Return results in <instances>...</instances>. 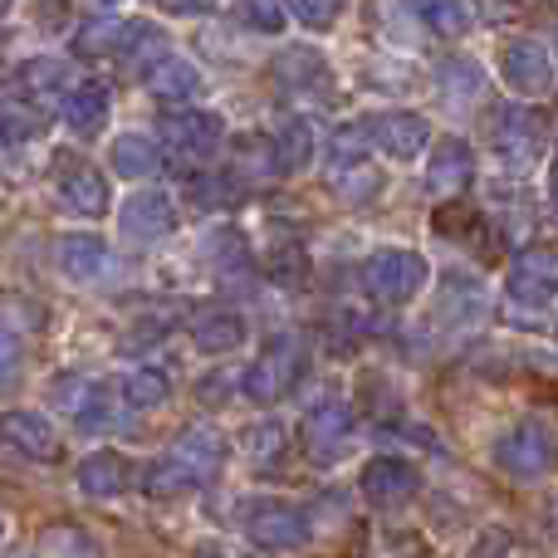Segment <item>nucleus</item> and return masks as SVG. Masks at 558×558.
Returning <instances> with one entry per match:
<instances>
[{
	"mask_svg": "<svg viewBox=\"0 0 558 558\" xmlns=\"http://www.w3.org/2000/svg\"><path fill=\"white\" fill-rule=\"evenodd\" d=\"M490 147L510 172H530L549 147V113L534 104H500L490 113Z\"/></svg>",
	"mask_w": 558,
	"mask_h": 558,
	"instance_id": "1",
	"label": "nucleus"
},
{
	"mask_svg": "<svg viewBox=\"0 0 558 558\" xmlns=\"http://www.w3.org/2000/svg\"><path fill=\"white\" fill-rule=\"evenodd\" d=\"M304 377V338L299 333H275L265 338L260 357L241 373V392L255 407H275L279 397L294 392V383Z\"/></svg>",
	"mask_w": 558,
	"mask_h": 558,
	"instance_id": "2",
	"label": "nucleus"
},
{
	"mask_svg": "<svg viewBox=\"0 0 558 558\" xmlns=\"http://www.w3.org/2000/svg\"><path fill=\"white\" fill-rule=\"evenodd\" d=\"M490 461L500 465L505 475H514V481H544V475L558 465L554 426L539 422V416H524V422H514L505 436H495Z\"/></svg>",
	"mask_w": 558,
	"mask_h": 558,
	"instance_id": "3",
	"label": "nucleus"
},
{
	"mask_svg": "<svg viewBox=\"0 0 558 558\" xmlns=\"http://www.w3.org/2000/svg\"><path fill=\"white\" fill-rule=\"evenodd\" d=\"M357 279H363L367 299H377V304H407V299H416L426 289V279H432V265H426L422 251L383 245V251H373L363 260Z\"/></svg>",
	"mask_w": 558,
	"mask_h": 558,
	"instance_id": "4",
	"label": "nucleus"
},
{
	"mask_svg": "<svg viewBox=\"0 0 558 558\" xmlns=\"http://www.w3.org/2000/svg\"><path fill=\"white\" fill-rule=\"evenodd\" d=\"M367 133L363 123H343L333 133V157H328V186H333L338 202L348 206H367L377 192H383V172H373L367 162Z\"/></svg>",
	"mask_w": 558,
	"mask_h": 558,
	"instance_id": "5",
	"label": "nucleus"
},
{
	"mask_svg": "<svg viewBox=\"0 0 558 558\" xmlns=\"http://www.w3.org/2000/svg\"><path fill=\"white\" fill-rule=\"evenodd\" d=\"M353 407L343 402V397H318L314 407L304 412V422H299V441H304V456L314 465H338L348 456V446H353Z\"/></svg>",
	"mask_w": 558,
	"mask_h": 558,
	"instance_id": "6",
	"label": "nucleus"
},
{
	"mask_svg": "<svg viewBox=\"0 0 558 558\" xmlns=\"http://www.w3.org/2000/svg\"><path fill=\"white\" fill-rule=\"evenodd\" d=\"M241 530H245V539L260 544V549H304L308 544V514L294 510L289 500L265 495V500L241 505Z\"/></svg>",
	"mask_w": 558,
	"mask_h": 558,
	"instance_id": "7",
	"label": "nucleus"
},
{
	"mask_svg": "<svg viewBox=\"0 0 558 558\" xmlns=\"http://www.w3.org/2000/svg\"><path fill=\"white\" fill-rule=\"evenodd\" d=\"M157 133L172 147V157L182 167L192 162H211L226 143V123L216 113H202V108H182V113H162L157 118Z\"/></svg>",
	"mask_w": 558,
	"mask_h": 558,
	"instance_id": "8",
	"label": "nucleus"
},
{
	"mask_svg": "<svg viewBox=\"0 0 558 558\" xmlns=\"http://www.w3.org/2000/svg\"><path fill=\"white\" fill-rule=\"evenodd\" d=\"M54 196L64 202L69 216H84V221H98V216L113 206V192H108V177L98 172L94 162L74 153L54 157Z\"/></svg>",
	"mask_w": 558,
	"mask_h": 558,
	"instance_id": "9",
	"label": "nucleus"
},
{
	"mask_svg": "<svg viewBox=\"0 0 558 558\" xmlns=\"http://www.w3.org/2000/svg\"><path fill=\"white\" fill-rule=\"evenodd\" d=\"M505 289H510L514 304L544 308L558 299V245H524L510 260V275H505Z\"/></svg>",
	"mask_w": 558,
	"mask_h": 558,
	"instance_id": "10",
	"label": "nucleus"
},
{
	"mask_svg": "<svg viewBox=\"0 0 558 558\" xmlns=\"http://www.w3.org/2000/svg\"><path fill=\"white\" fill-rule=\"evenodd\" d=\"M363 133L377 153L397 157V162H416V153H426L432 143V123L412 108H383V113H367L363 118Z\"/></svg>",
	"mask_w": 558,
	"mask_h": 558,
	"instance_id": "11",
	"label": "nucleus"
},
{
	"mask_svg": "<svg viewBox=\"0 0 558 558\" xmlns=\"http://www.w3.org/2000/svg\"><path fill=\"white\" fill-rule=\"evenodd\" d=\"M270 78L279 84V94H304L314 98V104H328L333 98V69H328V59L318 54V49L299 45V49H279L275 64H270Z\"/></svg>",
	"mask_w": 558,
	"mask_h": 558,
	"instance_id": "12",
	"label": "nucleus"
},
{
	"mask_svg": "<svg viewBox=\"0 0 558 558\" xmlns=\"http://www.w3.org/2000/svg\"><path fill=\"white\" fill-rule=\"evenodd\" d=\"M0 446L20 451L25 461H45V465L64 456V436H59V426L49 422L45 412H25V407L0 412Z\"/></svg>",
	"mask_w": 558,
	"mask_h": 558,
	"instance_id": "13",
	"label": "nucleus"
},
{
	"mask_svg": "<svg viewBox=\"0 0 558 558\" xmlns=\"http://www.w3.org/2000/svg\"><path fill=\"white\" fill-rule=\"evenodd\" d=\"M357 490H363V500L377 505V510H397V505H407L422 490V475H416V465L402 461V456H377V461L363 465Z\"/></svg>",
	"mask_w": 558,
	"mask_h": 558,
	"instance_id": "14",
	"label": "nucleus"
},
{
	"mask_svg": "<svg viewBox=\"0 0 558 558\" xmlns=\"http://www.w3.org/2000/svg\"><path fill=\"white\" fill-rule=\"evenodd\" d=\"M500 78L524 98H539L554 88V54L539 39H510L500 49Z\"/></svg>",
	"mask_w": 558,
	"mask_h": 558,
	"instance_id": "15",
	"label": "nucleus"
},
{
	"mask_svg": "<svg viewBox=\"0 0 558 558\" xmlns=\"http://www.w3.org/2000/svg\"><path fill=\"white\" fill-rule=\"evenodd\" d=\"M54 397H64V407L74 412V422L84 426V432H118V426H123V412H118V402H113V387L84 383V377H59Z\"/></svg>",
	"mask_w": 558,
	"mask_h": 558,
	"instance_id": "16",
	"label": "nucleus"
},
{
	"mask_svg": "<svg viewBox=\"0 0 558 558\" xmlns=\"http://www.w3.org/2000/svg\"><path fill=\"white\" fill-rule=\"evenodd\" d=\"M118 226H123L128 241H162V235H172L177 226V206L167 192H157V186H143V192H133L123 202V211H118Z\"/></svg>",
	"mask_w": 558,
	"mask_h": 558,
	"instance_id": "17",
	"label": "nucleus"
},
{
	"mask_svg": "<svg viewBox=\"0 0 558 558\" xmlns=\"http://www.w3.org/2000/svg\"><path fill=\"white\" fill-rule=\"evenodd\" d=\"M74 481H78V490L94 495V500H113V495L133 490V485H137V471H133V461H128L123 451L104 446V451H94V456H84V461H78Z\"/></svg>",
	"mask_w": 558,
	"mask_h": 558,
	"instance_id": "18",
	"label": "nucleus"
},
{
	"mask_svg": "<svg viewBox=\"0 0 558 558\" xmlns=\"http://www.w3.org/2000/svg\"><path fill=\"white\" fill-rule=\"evenodd\" d=\"M475 182V153L465 137H441L432 153V162H426V186H432L436 196H461L465 186Z\"/></svg>",
	"mask_w": 558,
	"mask_h": 558,
	"instance_id": "19",
	"label": "nucleus"
},
{
	"mask_svg": "<svg viewBox=\"0 0 558 558\" xmlns=\"http://www.w3.org/2000/svg\"><path fill=\"white\" fill-rule=\"evenodd\" d=\"M143 88L153 98H162V104H186V98H196L202 94V69L192 64V59H182L177 49H167L157 64H147L143 74Z\"/></svg>",
	"mask_w": 558,
	"mask_h": 558,
	"instance_id": "20",
	"label": "nucleus"
},
{
	"mask_svg": "<svg viewBox=\"0 0 558 558\" xmlns=\"http://www.w3.org/2000/svg\"><path fill=\"white\" fill-rule=\"evenodd\" d=\"M251 338V324H245L235 308H206V314L192 318V343L202 348L206 357H226L235 348H245Z\"/></svg>",
	"mask_w": 558,
	"mask_h": 558,
	"instance_id": "21",
	"label": "nucleus"
},
{
	"mask_svg": "<svg viewBox=\"0 0 558 558\" xmlns=\"http://www.w3.org/2000/svg\"><path fill=\"white\" fill-rule=\"evenodd\" d=\"M108 113H113V98H108L104 84H78V88H69V98L59 104V118H64V128L74 137H84V143L104 133Z\"/></svg>",
	"mask_w": 558,
	"mask_h": 558,
	"instance_id": "22",
	"label": "nucleus"
},
{
	"mask_svg": "<svg viewBox=\"0 0 558 558\" xmlns=\"http://www.w3.org/2000/svg\"><path fill=\"white\" fill-rule=\"evenodd\" d=\"M108 162H113V172L128 177V182H153V177L162 172V147L147 133H118Z\"/></svg>",
	"mask_w": 558,
	"mask_h": 558,
	"instance_id": "23",
	"label": "nucleus"
},
{
	"mask_svg": "<svg viewBox=\"0 0 558 558\" xmlns=\"http://www.w3.org/2000/svg\"><path fill=\"white\" fill-rule=\"evenodd\" d=\"M172 451L182 456L202 481H211V475L226 465V456H231V441H226L221 432H211V426H186V432L172 441Z\"/></svg>",
	"mask_w": 558,
	"mask_h": 558,
	"instance_id": "24",
	"label": "nucleus"
},
{
	"mask_svg": "<svg viewBox=\"0 0 558 558\" xmlns=\"http://www.w3.org/2000/svg\"><path fill=\"white\" fill-rule=\"evenodd\" d=\"M196 485H206V481L177 451L157 456V461H147L143 471H137V490L157 495V500H167V495H186V490H196Z\"/></svg>",
	"mask_w": 558,
	"mask_h": 558,
	"instance_id": "25",
	"label": "nucleus"
},
{
	"mask_svg": "<svg viewBox=\"0 0 558 558\" xmlns=\"http://www.w3.org/2000/svg\"><path fill=\"white\" fill-rule=\"evenodd\" d=\"M186 202L202 206V211H231V206L245 202V177L235 172H192L186 182Z\"/></svg>",
	"mask_w": 558,
	"mask_h": 558,
	"instance_id": "26",
	"label": "nucleus"
},
{
	"mask_svg": "<svg viewBox=\"0 0 558 558\" xmlns=\"http://www.w3.org/2000/svg\"><path fill=\"white\" fill-rule=\"evenodd\" d=\"M275 153H279V172H308L314 167V147H318V133H314V123L308 118H284V123L275 128Z\"/></svg>",
	"mask_w": 558,
	"mask_h": 558,
	"instance_id": "27",
	"label": "nucleus"
},
{
	"mask_svg": "<svg viewBox=\"0 0 558 558\" xmlns=\"http://www.w3.org/2000/svg\"><path fill=\"white\" fill-rule=\"evenodd\" d=\"M49 123V108H39L35 98L20 88V94H0V137L10 143H35Z\"/></svg>",
	"mask_w": 558,
	"mask_h": 558,
	"instance_id": "28",
	"label": "nucleus"
},
{
	"mask_svg": "<svg viewBox=\"0 0 558 558\" xmlns=\"http://www.w3.org/2000/svg\"><path fill=\"white\" fill-rule=\"evenodd\" d=\"M59 270H64L69 279H94L98 270L108 265V245L104 235H88V231H69L59 235Z\"/></svg>",
	"mask_w": 558,
	"mask_h": 558,
	"instance_id": "29",
	"label": "nucleus"
},
{
	"mask_svg": "<svg viewBox=\"0 0 558 558\" xmlns=\"http://www.w3.org/2000/svg\"><path fill=\"white\" fill-rule=\"evenodd\" d=\"M436 231L441 235H456L461 245H471L475 255H490L485 245H495V226L485 211H475V206H446L441 216H436Z\"/></svg>",
	"mask_w": 558,
	"mask_h": 558,
	"instance_id": "30",
	"label": "nucleus"
},
{
	"mask_svg": "<svg viewBox=\"0 0 558 558\" xmlns=\"http://www.w3.org/2000/svg\"><path fill=\"white\" fill-rule=\"evenodd\" d=\"M407 5H412V15L441 39H465L475 25L465 0H407Z\"/></svg>",
	"mask_w": 558,
	"mask_h": 558,
	"instance_id": "31",
	"label": "nucleus"
},
{
	"mask_svg": "<svg viewBox=\"0 0 558 558\" xmlns=\"http://www.w3.org/2000/svg\"><path fill=\"white\" fill-rule=\"evenodd\" d=\"M118 392H123V402L137 407V412H157V407H167V397H172V383H167V373H157V367H128V373L118 377Z\"/></svg>",
	"mask_w": 558,
	"mask_h": 558,
	"instance_id": "32",
	"label": "nucleus"
},
{
	"mask_svg": "<svg viewBox=\"0 0 558 558\" xmlns=\"http://www.w3.org/2000/svg\"><path fill=\"white\" fill-rule=\"evenodd\" d=\"M167 49H172V39H167L162 25H128L123 29V45H118V59H123L133 74H143V69L157 64Z\"/></svg>",
	"mask_w": 558,
	"mask_h": 558,
	"instance_id": "33",
	"label": "nucleus"
},
{
	"mask_svg": "<svg viewBox=\"0 0 558 558\" xmlns=\"http://www.w3.org/2000/svg\"><path fill=\"white\" fill-rule=\"evenodd\" d=\"M231 167L241 177H284L279 172V153H275V137L260 133H241L231 143Z\"/></svg>",
	"mask_w": 558,
	"mask_h": 558,
	"instance_id": "34",
	"label": "nucleus"
},
{
	"mask_svg": "<svg viewBox=\"0 0 558 558\" xmlns=\"http://www.w3.org/2000/svg\"><path fill=\"white\" fill-rule=\"evenodd\" d=\"M265 275H270L279 289H299L308 279V251L299 241H275L270 251H265Z\"/></svg>",
	"mask_w": 558,
	"mask_h": 558,
	"instance_id": "35",
	"label": "nucleus"
},
{
	"mask_svg": "<svg viewBox=\"0 0 558 558\" xmlns=\"http://www.w3.org/2000/svg\"><path fill=\"white\" fill-rule=\"evenodd\" d=\"M64 59H29L25 69H20V88H25L29 98H35L39 108H49V98L64 94Z\"/></svg>",
	"mask_w": 558,
	"mask_h": 558,
	"instance_id": "36",
	"label": "nucleus"
},
{
	"mask_svg": "<svg viewBox=\"0 0 558 558\" xmlns=\"http://www.w3.org/2000/svg\"><path fill=\"white\" fill-rule=\"evenodd\" d=\"M231 15L245 29H260V35H279L289 25V5L284 0H231Z\"/></svg>",
	"mask_w": 558,
	"mask_h": 558,
	"instance_id": "37",
	"label": "nucleus"
},
{
	"mask_svg": "<svg viewBox=\"0 0 558 558\" xmlns=\"http://www.w3.org/2000/svg\"><path fill=\"white\" fill-rule=\"evenodd\" d=\"M123 20H113V15H94L84 29H78V39H74V49L78 54H118V45H123Z\"/></svg>",
	"mask_w": 558,
	"mask_h": 558,
	"instance_id": "38",
	"label": "nucleus"
},
{
	"mask_svg": "<svg viewBox=\"0 0 558 558\" xmlns=\"http://www.w3.org/2000/svg\"><path fill=\"white\" fill-rule=\"evenodd\" d=\"M348 0H289V20H299L304 29H314V35H324V29H333L338 20H343Z\"/></svg>",
	"mask_w": 558,
	"mask_h": 558,
	"instance_id": "39",
	"label": "nucleus"
},
{
	"mask_svg": "<svg viewBox=\"0 0 558 558\" xmlns=\"http://www.w3.org/2000/svg\"><path fill=\"white\" fill-rule=\"evenodd\" d=\"M245 441H251V456L260 465H275L279 456L289 451V432L279 422H260V426H251V436H245Z\"/></svg>",
	"mask_w": 558,
	"mask_h": 558,
	"instance_id": "40",
	"label": "nucleus"
},
{
	"mask_svg": "<svg viewBox=\"0 0 558 558\" xmlns=\"http://www.w3.org/2000/svg\"><path fill=\"white\" fill-rule=\"evenodd\" d=\"M94 549L98 544L78 524H54V530L39 534V554H94Z\"/></svg>",
	"mask_w": 558,
	"mask_h": 558,
	"instance_id": "41",
	"label": "nucleus"
},
{
	"mask_svg": "<svg viewBox=\"0 0 558 558\" xmlns=\"http://www.w3.org/2000/svg\"><path fill=\"white\" fill-rule=\"evenodd\" d=\"M15 367H20V338L0 328V387L15 383Z\"/></svg>",
	"mask_w": 558,
	"mask_h": 558,
	"instance_id": "42",
	"label": "nucleus"
},
{
	"mask_svg": "<svg viewBox=\"0 0 558 558\" xmlns=\"http://www.w3.org/2000/svg\"><path fill=\"white\" fill-rule=\"evenodd\" d=\"M162 10H172V15H211L216 0H157Z\"/></svg>",
	"mask_w": 558,
	"mask_h": 558,
	"instance_id": "43",
	"label": "nucleus"
},
{
	"mask_svg": "<svg viewBox=\"0 0 558 558\" xmlns=\"http://www.w3.org/2000/svg\"><path fill=\"white\" fill-rule=\"evenodd\" d=\"M216 397L226 402V397H231V387H226L221 377H206V383H202V402H216Z\"/></svg>",
	"mask_w": 558,
	"mask_h": 558,
	"instance_id": "44",
	"label": "nucleus"
},
{
	"mask_svg": "<svg viewBox=\"0 0 558 558\" xmlns=\"http://www.w3.org/2000/svg\"><path fill=\"white\" fill-rule=\"evenodd\" d=\"M549 530L558 534V495H554V505H549Z\"/></svg>",
	"mask_w": 558,
	"mask_h": 558,
	"instance_id": "45",
	"label": "nucleus"
},
{
	"mask_svg": "<svg viewBox=\"0 0 558 558\" xmlns=\"http://www.w3.org/2000/svg\"><path fill=\"white\" fill-rule=\"evenodd\" d=\"M549 186H558V147H554V177H549Z\"/></svg>",
	"mask_w": 558,
	"mask_h": 558,
	"instance_id": "46",
	"label": "nucleus"
},
{
	"mask_svg": "<svg viewBox=\"0 0 558 558\" xmlns=\"http://www.w3.org/2000/svg\"><path fill=\"white\" fill-rule=\"evenodd\" d=\"M549 196H554V211H558V186H549Z\"/></svg>",
	"mask_w": 558,
	"mask_h": 558,
	"instance_id": "47",
	"label": "nucleus"
},
{
	"mask_svg": "<svg viewBox=\"0 0 558 558\" xmlns=\"http://www.w3.org/2000/svg\"><path fill=\"white\" fill-rule=\"evenodd\" d=\"M5 10H10V0H0V15H5Z\"/></svg>",
	"mask_w": 558,
	"mask_h": 558,
	"instance_id": "48",
	"label": "nucleus"
},
{
	"mask_svg": "<svg viewBox=\"0 0 558 558\" xmlns=\"http://www.w3.org/2000/svg\"><path fill=\"white\" fill-rule=\"evenodd\" d=\"M0 539H5V520H0Z\"/></svg>",
	"mask_w": 558,
	"mask_h": 558,
	"instance_id": "49",
	"label": "nucleus"
}]
</instances>
